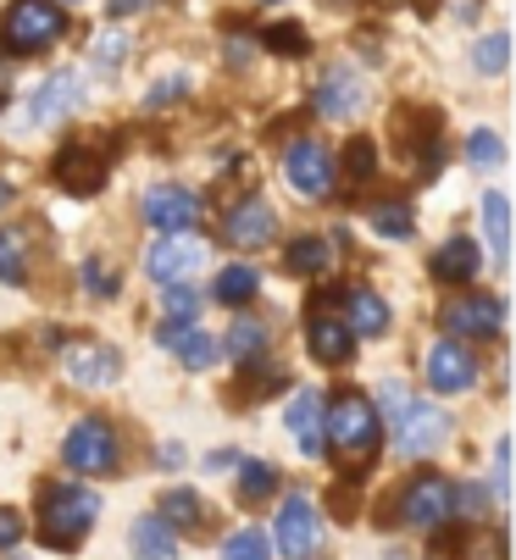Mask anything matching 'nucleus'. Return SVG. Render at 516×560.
Returning <instances> with one entry per match:
<instances>
[{"label": "nucleus", "mask_w": 516, "mask_h": 560, "mask_svg": "<svg viewBox=\"0 0 516 560\" xmlns=\"http://www.w3.org/2000/svg\"><path fill=\"white\" fill-rule=\"evenodd\" d=\"M150 516L167 522L172 538H206V527H211V511H206V500H200L195 489H167Z\"/></svg>", "instance_id": "6ab92c4d"}, {"label": "nucleus", "mask_w": 516, "mask_h": 560, "mask_svg": "<svg viewBox=\"0 0 516 560\" xmlns=\"http://www.w3.org/2000/svg\"><path fill=\"white\" fill-rule=\"evenodd\" d=\"M422 377H427V388L434 394H467L472 383H478V355H472V345H461V339H434L427 345V355H422Z\"/></svg>", "instance_id": "ddd939ff"}, {"label": "nucleus", "mask_w": 516, "mask_h": 560, "mask_svg": "<svg viewBox=\"0 0 516 560\" xmlns=\"http://www.w3.org/2000/svg\"><path fill=\"white\" fill-rule=\"evenodd\" d=\"M505 61H511V34H489V39H478L472 67H478L483 78H500V72H505Z\"/></svg>", "instance_id": "c9c22d12"}, {"label": "nucleus", "mask_w": 516, "mask_h": 560, "mask_svg": "<svg viewBox=\"0 0 516 560\" xmlns=\"http://www.w3.org/2000/svg\"><path fill=\"white\" fill-rule=\"evenodd\" d=\"M322 450L339 455V466H367L383 450V417L362 388H339L322 406Z\"/></svg>", "instance_id": "f257e3e1"}, {"label": "nucleus", "mask_w": 516, "mask_h": 560, "mask_svg": "<svg viewBox=\"0 0 516 560\" xmlns=\"http://www.w3.org/2000/svg\"><path fill=\"white\" fill-rule=\"evenodd\" d=\"M78 278H83V289H90L95 300H117V294H123V278H117V272H112V261H101V256L83 261V267H78Z\"/></svg>", "instance_id": "72a5a7b5"}, {"label": "nucleus", "mask_w": 516, "mask_h": 560, "mask_svg": "<svg viewBox=\"0 0 516 560\" xmlns=\"http://www.w3.org/2000/svg\"><path fill=\"white\" fill-rule=\"evenodd\" d=\"M483 233H489V250H494V267L511 261V200L500 189L483 195Z\"/></svg>", "instance_id": "393cba45"}, {"label": "nucleus", "mask_w": 516, "mask_h": 560, "mask_svg": "<svg viewBox=\"0 0 516 560\" xmlns=\"http://www.w3.org/2000/svg\"><path fill=\"white\" fill-rule=\"evenodd\" d=\"M367 222H372V233H378V238H411V233H416V217H411V206H405V200H378Z\"/></svg>", "instance_id": "c756f323"}, {"label": "nucleus", "mask_w": 516, "mask_h": 560, "mask_svg": "<svg viewBox=\"0 0 516 560\" xmlns=\"http://www.w3.org/2000/svg\"><path fill=\"white\" fill-rule=\"evenodd\" d=\"M344 173H351V184H356V189L378 178V144H372L367 133H356L351 144H344Z\"/></svg>", "instance_id": "2f4dec72"}, {"label": "nucleus", "mask_w": 516, "mask_h": 560, "mask_svg": "<svg viewBox=\"0 0 516 560\" xmlns=\"http://www.w3.org/2000/svg\"><path fill=\"white\" fill-rule=\"evenodd\" d=\"M156 460L172 471V466H184V450H179V444H167V450H156Z\"/></svg>", "instance_id": "a18cd8bd"}, {"label": "nucleus", "mask_w": 516, "mask_h": 560, "mask_svg": "<svg viewBox=\"0 0 516 560\" xmlns=\"http://www.w3.org/2000/svg\"><path fill=\"white\" fill-rule=\"evenodd\" d=\"M184 90H190V78H172V84H156V90H150V95H145V106H150V112H156V106H167V101H179V95H184Z\"/></svg>", "instance_id": "a19ab883"}, {"label": "nucleus", "mask_w": 516, "mask_h": 560, "mask_svg": "<svg viewBox=\"0 0 516 560\" xmlns=\"http://www.w3.org/2000/svg\"><path fill=\"white\" fill-rule=\"evenodd\" d=\"M28 533V522L12 511V505H0V549H18V538Z\"/></svg>", "instance_id": "ea45409f"}, {"label": "nucleus", "mask_w": 516, "mask_h": 560, "mask_svg": "<svg viewBox=\"0 0 516 560\" xmlns=\"http://www.w3.org/2000/svg\"><path fill=\"white\" fill-rule=\"evenodd\" d=\"M67 34V7L56 0H12L0 12V50L7 56H39Z\"/></svg>", "instance_id": "7ed1b4c3"}, {"label": "nucleus", "mask_w": 516, "mask_h": 560, "mask_svg": "<svg viewBox=\"0 0 516 560\" xmlns=\"http://www.w3.org/2000/svg\"><path fill=\"white\" fill-rule=\"evenodd\" d=\"M12 200H18V189H12V184H7V178H0V211H7V206H12Z\"/></svg>", "instance_id": "de8ad7c7"}, {"label": "nucleus", "mask_w": 516, "mask_h": 560, "mask_svg": "<svg viewBox=\"0 0 516 560\" xmlns=\"http://www.w3.org/2000/svg\"><path fill=\"white\" fill-rule=\"evenodd\" d=\"M284 178H289L295 195L328 200V195H333V155H328V144H322V139H295V144L284 150Z\"/></svg>", "instance_id": "2eb2a0df"}, {"label": "nucleus", "mask_w": 516, "mask_h": 560, "mask_svg": "<svg viewBox=\"0 0 516 560\" xmlns=\"http://www.w3.org/2000/svg\"><path fill=\"white\" fill-rule=\"evenodd\" d=\"M106 178H112V139H72L56 155V184L67 195H101Z\"/></svg>", "instance_id": "0eeeda50"}, {"label": "nucleus", "mask_w": 516, "mask_h": 560, "mask_svg": "<svg viewBox=\"0 0 516 560\" xmlns=\"http://www.w3.org/2000/svg\"><path fill=\"white\" fill-rule=\"evenodd\" d=\"M306 311H311L306 316V350H311V361H322V366L356 361V334L344 328V316L333 311V294H317Z\"/></svg>", "instance_id": "1a4fd4ad"}, {"label": "nucleus", "mask_w": 516, "mask_h": 560, "mask_svg": "<svg viewBox=\"0 0 516 560\" xmlns=\"http://www.w3.org/2000/svg\"><path fill=\"white\" fill-rule=\"evenodd\" d=\"M78 101H83V90H78V72L67 67V72H50L45 84L28 95V122L34 128H56V122H67L72 112H78Z\"/></svg>", "instance_id": "f3484780"}, {"label": "nucleus", "mask_w": 516, "mask_h": 560, "mask_svg": "<svg viewBox=\"0 0 516 560\" xmlns=\"http://www.w3.org/2000/svg\"><path fill=\"white\" fill-rule=\"evenodd\" d=\"M394 522L405 533H445L456 522V483L439 477V471L411 477V483L400 489V500H394Z\"/></svg>", "instance_id": "20e7f679"}, {"label": "nucleus", "mask_w": 516, "mask_h": 560, "mask_svg": "<svg viewBox=\"0 0 516 560\" xmlns=\"http://www.w3.org/2000/svg\"><path fill=\"white\" fill-rule=\"evenodd\" d=\"M333 311L344 316V328H351L356 339H378V334L389 328V305H383V294H372L367 283L339 289V294H333Z\"/></svg>", "instance_id": "a211bd4d"}, {"label": "nucleus", "mask_w": 516, "mask_h": 560, "mask_svg": "<svg viewBox=\"0 0 516 560\" xmlns=\"http://www.w3.org/2000/svg\"><path fill=\"white\" fill-rule=\"evenodd\" d=\"M61 460L83 477H106V471L123 466V439L106 417H78L61 439Z\"/></svg>", "instance_id": "39448f33"}, {"label": "nucleus", "mask_w": 516, "mask_h": 560, "mask_svg": "<svg viewBox=\"0 0 516 560\" xmlns=\"http://www.w3.org/2000/svg\"><path fill=\"white\" fill-rule=\"evenodd\" d=\"M273 549H284L289 560H306V555H317V544H322V522H317V505H311V494H289L284 505H278V522H273Z\"/></svg>", "instance_id": "4468645a"}, {"label": "nucleus", "mask_w": 516, "mask_h": 560, "mask_svg": "<svg viewBox=\"0 0 516 560\" xmlns=\"http://www.w3.org/2000/svg\"><path fill=\"white\" fill-rule=\"evenodd\" d=\"M145 7H150V0H106L112 18H128V12H145Z\"/></svg>", "instance_id": "37998d69"}, {"label": "nucleus", "mask_w": 516, "mask_h": 560, "mask_svg": "<svg viewBox=\"0 0 516 560\" xmlns=\"http://www.w3.org/2000/svg\"><path fill=\"white\" fill-rule=\"evenodd\" d=\"M206 238L195 233H156V245L145 250V272L156 283H190L200 267H206Z\"/></svg>", "instance_id": "9d476101"}, {"label": "nucleus", "mask_w": 516, "mask_h": 560, "mask_svg": "<svg viewBox=\"0 0 516 560\" xmlns=\"http://www.w3.org/2000/svg\"><path fill=\"white\" fill-rule=\"evenodd\" d=\"M284 267H289V272H300V278H317V272H328V267H333V245H328V238H317V233H300V238H289Z\"/></svg>", "instance_id": "a878e982"}, {"label": "nucleus", "mask_w": 516, "mask_h": 560, "mask_svg": "<svg viewBox=\"0 0 516 560\" xmlns=\"http://www.w3.org/2000/svg\"><path fill=\"white\" fill-rule=\"evenodd\" d=\"M161 289H167V300H161L167 323H195V311H200V289H195V283H161Z\"/></svg>", "instance_id": "f704fd0d"}, {"label": "nucleus", "mask_w": 516, "mask_h": 560, "mask_svg": "<svg viewBox=\"0 0 516 560\" xmlns=\"http://www.w3.org/2000/svg\"><path fill=\"white\" fill-rule=\"evenodd\" d=\"M427 267H434L439 283H472L483 272V250L472 245V233H456V238H445V245L427 256Z\"/></svg>", "instance_id": "aec40b11"}, {"label": "nucleus", "mask_w": 516, "mask_h": 560, "mask_svg": "<svg viewBox=\"0 0 516 560\" xmlns=\"http://www.w3.org/2000/svg\"><path fill=\"white\" fill-rule=\"evenodd\" d=\"M0 283H28V233L23 228H0Z\"/></svg>", "instance_id": "c85d7f7f"}, {"label": "nucleus", "mask_w": 516, "mask_h": 560, "mask_svg": "<svg viewBox=\"0 0 516 560\" xmlns=\"http://www.w3.org/2000/svg\"><path fill=\"white\" fill-rule=\"evenodd\" d=\"M95 522H101V494L95 489H83V483H45L39 489V516H34L39 544L78 549Z\"/></svg>", "instance_id": "f03ea898"}, {"label": "nucleus", "mask_w": 516, "mask_h": 560, "mask_svg": "<svg viewBox=\"0 0 516 560\" xmlns=\"http://www.w3.org/2000/svg\"><path fill=\"white\" fill-rule=\"evenodd\" d=\"M56 7H72V0H56Z\"/></svg>", "instance_id": "8fccbe9b"}, {"label": "nucleus", "mask_w": 516, "mask_h": 560, "mask_svg": "<svg viewBox=\"0 0 516 560\" xmlns=\"http://www.w3.org/2000/svg\"><path fill=\"white\" fill-rule=\"evenodd\" d=\"M0 106H7V90H0Z\"/></svg>", "instance_id": "09e8293b"}, {"label": "nucleus", "mask_w": 516, "mask_h": 560, "mask_svg": "<svg viewBox=\"0 0 516 560\" xmlns=\"http://www.w3.org/2000/svg\"><path fill=\"white\" fill-rule=\"evenodd\" d=\"M222 238H228L233 250H267L273 238H278V217H273V206H267L262 195L233 200L228 217H222Z\"/></svg>", "instance_id": "dca6fc26"}, {"label": "nucleus", "mask_w": 516, "mask_h": 560, "mask_svg": "<svg viewBox=\"0 0 516 560\" xmlns=\"http://www.w3.org/2000/svg\"><path fill=\"white\" fill-rule=\"evenodd\" d=\"M200 211H206L200 195L184 189V184H150V189L139 195V217H145L156 233H195Z\"/></svg>", "instance_id": "9b49d317"}, {"label": "nucleus", "mask_w": 516, "mask_h": 560, "mask_svg": "<svg viewBox=\"0 0 516 560\" xmlns=\"http://www.w3.org/2000/svg\"><path fill=\"white\" fill-rule=\"evenodd\" d=\"M228 466H239V460H233V455H228V450H217V455H211V460H206V471H228Z\"/></svg>", "instance_id": "49530a36"}, {"label": "nucleus", "mask_w": 516, "mask_h": 560, "mask_svg": "<svg viewBox=\"0 0 516 560\" xmlns=\"http://www.w3.org/2000/svg\"><path fill=\"white\" fill-rule=\"evenodd\" d=\"M284 422H289V439L300 444V455L317 460V455H322V394H317V388H295Z\"/></svg>", "instance_id": "412c9836"}, {"label": "nucleus", "mask_w": 516, "mask_h": 560, "mask_svg": "<svg viewBox=\"0 0 516 560\" xmlns=\"http://www.w3.org/2000/svg\"><path fill=\"white\" fill-rule=\"evenodd\" d=\"M450 411L434 406V399H405V411L394 417V450L405 460H422V455H434L450 444Z\"/></svg>", "instance_id": "423d86ee"}, {"label": "nucleus", "mask_w": 516, "mask_h": 560, "mask_svg": "<svg viewBox=\"0 0 516 560\" xmlns=\"http://www.w3.org/2000/svg\"><path fill=\"white\" fill-rule=\"evenodd\" d=\"M378 399H383V417H389V422H394V417H400V411H405V399H411V388H405V383H400V377H389V383H383V388H378Z\"/></svg>", "instance_id": "58836bf2"}, {"label": "nucleus", "mask_w": 516, "mask_h": 560, "mask_svg": "<svg viewBox=\"0 0 516 560\" xmlns=\"http://www.w3.org/2000/svg\"><path fill=\"white\" fill-rule=\"evenodd\" d=\"M505 466H511V460H505V439H500V444H494V483H489L494 500H505V483H511V471H505Z\"/></svg>", "instance_id": "79ce46f5"}, {"label": "nucleus", "mask_w": 516, "mask_h": 560, "mask_svg": "<svg viewBox=\"0 0 516 560\" xmlns=\"http://www.w3.org/2000/svg\"><path fill=\"white\" fill-rule=\"evenodd\" d=\"M255 289H262V272H255L250 261H239V267H222V272H217L211 300H222V305H250Z\"/></svg>", "instance_id": "bb28decb"}, {"label": "nucleus", "mask_w": 516, "mask_h": 560, "mask_svg": "<svg viewBox=\"0 0 516 560\" xmlns=\"http://www.w3.org/2000/svg\"><path fill=\"white\" fill-rule=\"evenodd\" d=\"M217 350H228L233 361L267 355V323H262V316H250V311H239L233 328H228V339H217Z\"/></svg>", "instance_id": "b1692460"}, {"label": "nucleus", "mask_w": 516, "mask_h": 560, "mask_svg": "<svg viewBox=\"0 0 516 560\" xmlns=\"http://www.w3.org/2000/svg\"><path fill=\"white\" fill-rule=\"evenodd\" d=\"M262 45L278 50V56H306V28H300V23H273V28L262 34Z\"/></svg>", "instance_id": "e433bc0d"}, {"label": "nucleus", "mask_w": 516, "mask_h": 560, "mask_svg": "<svg viewBox=\"0 0 516 560\" xmlns=\"http://www.w3.org/2000/svg\"><path fill=\"white\" fill-rule=\"evenodd\" d=\"M128 549H134V560H179V538H172V527L156 522V516H139L134 522Z\"/></svg>", "instance_id": "5701e85b"}, {"label": "nucleus", "mask_w": 516, "mask_h": 560, "mask_svg": "<svg viewBox=\"0 0 516 560\" xmlns=\"http://www.w3.org/2000/svg\"><path fill=\"white\" fill-rule=\"evenodd\" d=\"M123 56H128V39L123 34H101L95 39V67H117Z\"/></svg>", "instance_id": "4c0bfd02"}, {"label": "nucleus", "mask_w": 516, "mask_h": 560, "mask_svg": "<svg viewBox=\"0 0 516 560\" xmlns=\"http://www.w3.org/2000/svg\"><path fill=\"white\" fill-rule=\"evenodd\" d=\"M61 372L78 388H112L123 377V350L106 339H67L61 345Z\"/></svg>", "instance_id": "f8f14e48"}, {"label": "nucleus", "mask_w": 516, "mask_h": 560, "mask_svg": "<svg viewBox=\"0 0 516 560\" xmlns=\"http://www.w3.org/2000/svg\"><path fill=\"white\" fill-rule=\"evenodd\" d=\"M317 112H322V117H356V112H362V84H356L351 72L333 67L322 84H317Z\"/></svg>", "instance_id": "4be33fe9"}, {"label": "nucleus", "mask_w": 516, "mask_h": 560, "mask_svg": "<svg viewBox=\"0 0 516 560\" xmlns=\"http://www.w3.org/2000/svg\"><path fill=\"white\" fill-rule=\"evenodd\" d=\"M467 162L483 167V173H494V167L505 162V144H500L494 128H472V133H467Z\"/></svg>", "instance_id": "473e14b6"}, {"label": "nucleus", "mask_w": 516, "mask_h": 560, "mask_svg": "<svg viewBox=\"0 0 516 560\" xmlns=\"http://www.w3.org/2000/svg\"><path fill=\"white\" fill-rule=\"evenodd\" d=\"M372 7H383V12H389V7H416V12H434L439 0H372Z\"/></svg>", "instance_id": "c03bdc74"}, {"label": "nucleus", "mask_w": 516, "mask_h": 560, "mask_svg": "<svg viewBox=\"0 0 516 560\" xmlns=\"http://www.w3.org/2000/svg\"><path fill=\"white\" fill-rule=\"evenodd\" d=\"M278 494V466L273 460H239V505H262Z\"/></svg>", "instance_id": "cd10ccee"}, {"label": "nucleus", "mask_w": 516, "mask_h": 560, "mask_svg": "<svg viewBox=\"0 0 516 560\" xmlns=\"http://www.w3.org/2000/svg\"><path fill=\"white\" fill-rule=\"evenodd\" d=\"M439 323L461 345H489V339L505 334V300H494V294H461V300H450L439 311Z\"/></svg>", "instance_id": "6e6552de"}, {"label": "nucleus", "mask_w": 516, "mask_h": 560, "mask_svg": "<svg viewBox=\"0 0 516 560\" xmlns=\"http://www.w3.org/2000/svg\"><path fill=\"white\" fill-rule=\"evenodd\" d=\"M222 560H273V538L267 527H239L222 538Z\"/></svg>", "instance_id": "7c9ffc66"}]
</instances>
